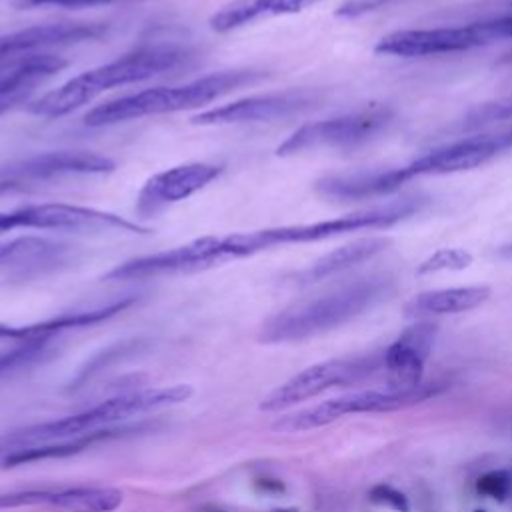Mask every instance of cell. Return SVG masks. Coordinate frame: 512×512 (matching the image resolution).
I'll use <instances>...</instances> for the list:
<instances>
[{"label":"cell","mask_w":512,"mask_h":512,"mask_svg":"<svg viewBox=\"0 0 512 512\" xmlns=\"http://www.w3.org/2000/svg\"><path fill=\"white\" fill-rule=\"evenodd\" d=\"M428 198L424 196H402L398 200L372 206L366 210L350 212L330 220H318L308 224H286L260 228L250 232H234L226 236H202L198 240L200 256L204 260L206 270L226 264L230 260H240L254 256L264 250H272L278 246L290 244H308L320 242L334 236H342L348 232L360 230H382L390 228L424 208Z\"/></svg>","instance_id":"1"},{"label":"cell","mask_w":512,"mask_h":512,"mask_svg":"<svg viewBox=\"0 0 512 512\" xmlns=\"http://www.w3.org/2000/svg\"><path fill=\"white\" fill-rule=\"evenodd\" d=\"M510 148H512V126L494 130V132L472 134V136L442 144L404 166H396L388 170L324 176L316 182V192L336 200L378 198V196L396 192L400 186L420 176L454 174V172L478 168Z\"/></svg>","instance_id":"2"},{"label":"cell","mask_w":512,"mask_h":512,"mask_svg":"<svg viewBox=\"0 0 512 512\" xmlns=\"http://www.w3.org/2000/svg\"><path fill=\"white\" fill-rule=\"evenodd\" d=\"M392 290L394 278L390 274L358 278L326 294L280 310L264 322L258 338L264 344H286L314 338L378 306L392 294Z\"/></svg>","instance_id":"3"},{"label":"cell","mask_w":512,"mask_h":512,"mask_svg":"<svg viewBox=\"0 0 512 512\" xmlns=\"http://www.w3.org/2000/svg\"><path fill=\"white\" fill-rule=\"evenodd\" d=\"M186 60H188V50L178 44H172V42L142 44L114 58L112 62L100 64L96 68H90L66 80L58 88L34 100L28 106V110L36 116L60 118L88 104L90 100H94L96 96H100L102 92L114 86H124V84H134V82L154 78L162 72L174 70Z\"/></svg>","instance_id":"4"},{"label":"cell","mask_w":512,"mask_h":512,"mask_svg":"<svg viewBox=\"0 0 512 512\" xmlns=\"http://www.w3.org/2000/svg\"><path fill=\"white\" fill-rule=\"evenodd\" d=\"M192 396V386L188 384H174L164 388H144V390H132L124 394H116L108 400H102L100 404L82 410L72 416H64L58 420H48L42 424H34L22 430L8 432L0 436V456L56 440L74 438L86 432H94L100 428H108L114 422L126 420L130 416L162 410L168 406H176L186 402Z\"/></svg>","instance_id":"5"},{"label":"cell","mask_w":512,"mask_h":512,"mask_svg":"<svg viewBox=\"0 0 512 512\" xmlns=\"http://www.w3.org/2000/svg\"><path fill=\"white\" fill-rule=\"evenodd\" d=\"M264 76L266 74L260 70L242 68V70H224L218 74H208L178 86L146 88V90L126 94L94 106L90 112H86L84 124L90 128H100V126L128 122L144 116L198 108L236 88L254 84Z\"/></svg>","instance_id":"6"},{"label":"cell","mask_w":512,"mask_h":512,"mask_svg":"<svg viewBox=\"0 0 512 512\" xmlns=\"http://www.w3.org/2000/svg\"><path fill=\"white\" fill-rule=\"evenodd\" d=\"M396 112L386 104H370L360 110L316 120L300 126L294 130L278 148V156H292L308 150H322V148H336V150H350L362 144L372 142L382 132L390 128L394 122Z\"/></svg>","instance_id":"7"},{"label":"cell","mask_w":512,"mask_h":512,"mask_svg":"<svg viewBox=\"0 0 512 512\" xmlns=\"http://www.w3.org/2000/svg\"><path fill=\"white\" fill-rule=\"evenodd\" d=\"M440 392L438 384H418L414 388L404 390H360L344 396H336L304 408L300 412L282 416L274 422V428L280 432H306L326 424L336 422L346 414H362V412H390L398 408H406L418 402H424Z\"/></svg>","instance_id":"8"},{"label":"cell","mask_w":512,"mask_h":512,"mask_svg":"<svg viewBox=\"0 0 512 512\" xmlns=\"http://www.w3.org/2000/svg\"><path fill=\"white\" fill-rule=\"evenodd\" d=\"M494 40H504L500 16L482 20V22L460 24V26L396 30L382 36L376 42L374 52L386 54V56H402V58L438 56V54L466 52L478 46H486Z\"/></svg>","instance_id":"9"},{"label":"cell","mask_w":512,"mask_h":512,"mask_svg":"<svg viewBox=\"0 0 512 512\" xmlns=\"http://www.w3.org/2000/svg\"><path fill=\"white\" fill-rule=\"evenodd\" d=\"M90 230V232H104V230H118L130 234H148L150 228L122 218L112 212L76 206V204H26L8 212H0V234L12 230Z\"/></svg>","instance_id":"10"},{"label":"cell","mask_w":512,"mask_h":512,"mask_svg":"<svg viewBox=\"0 0 512 512\" xmlns=\"http://www.w3.org/2000/svg\"><path fill=\"white\" fill-rule=\"evenodd\" d=\"M376 368L374 356L360 358H332L304 368L274 390H270L258 404L262 412H280L298 402L310 400L330 388L354 384L366 378Z\"/></svg>","instance_id":"11"},{"label":"cell","mask_w":512,"mask_h":512,"mask_svg":"<svg viewBox=\"0 0 512 512\" xmlns=\"http://www.w3.org/2000/svg\"><path fill=\"white\" fill-rule=\"evenodd\" d=\"M116 168L108 156L88 150H52L0 166V196L64 176L106 174Z\"/></svg>","instance_id":"12"},{"label":"cell","mask_w":512,"mask_h":512,"mask_svg":"<svg viewBox=\"0 0 512 512\" xmlns=\"http://www.w3.org/2000/svg\"><path fill=\"white\" fill-rule=\"evenodd\" d=\"M322 102V94L310 88H292L282 92H264L246 96L216 108H208L192 116V124L200 126H224L246 122H270L290 116H298L312 110Z\"/></svg>","instance_id":"13"},{"label":"cell","mask_w":512,"mask_h":512,"mask_svg":"<svg viewBox=\"0 0 512 512\" xmlns=\"http://www.w3.org/2000/svg\"><path fill=\"white\" fill-rule=\"evenodd\" d=\"M222 172L224 166L212 162H186L166 168L144 182L136 196L134 210L140 218L156 216L168 206L200 192Z\"/></svg>","instance_id":"14"},{"label":"cell","mask_w":512,"mask_h":512,"mask_svg":"<svg viewBox=\"0 0 512 512\" xmlns=\"http://www.w3.org/2000/svg\"><path fill=\"white\" fill-rule=\"evenodd\" d=\"M108 32L104 22H52L0 34V62L42 54L58 46L98 40Z\"/></svg>","instance_id":"15"},{"label":"cell","mask_w":512,"mask_h":512,"mask_svg":"<svg viewBox=\"0 0 512 512\" xmlns=\"http://www.w3.org/2000/svg\"><path fill=\"white\" fill-rule=\"evenodd\" d=\"M436 332L434 322L416 320L386 348L382 362L388 372V388L404 390L422 384L424 362L430 356Z\"/></svg>","instance_id":"16"},{"label":"cell","mask_w":512,"mask_h":512,"mask_svg":"<svg viewBox=\"0 0 512 512\" xmlns=\"http://www.w3.org/2000/svg\"><path fill=\"white\" fill-rule=\"evenodd\" d=\"M134 302H136V298L128 296V298H120V300H114V302L98 306V308H90V310H82V312H68V314L46 318V320H40L34 324H22V326H12V324L0 322V342H18L20 344V342H30V340H40V338H54L56 334L70 330V328H84V326L100 324V322L120 314Z\"/></svg>","instance_id":"17"},{"label":"cell","mask_w":512,"mask_h":512,"mask_svg":"<svg viewBox=\"0 0 512 512\" xmlns=\"http://www.w3.org/2000/svg\"><path fill=\"white\" fill-rule=\"evenodd\" d=\"M68 62L52 52L0 62V102H24L34 86L64 70Z\"/></svg>","instance_id":"18"},{"label":"cell","mask_w":512,"mask_h":512,"mask_svg":"<svg viewBox=\"0 0 512 512\" xmlns=\"http://www.w3.org/2000/svg\"><path fill=\"white\" fill-rule=\"evenodd\" d=\"M320 2L324 0H230L210 16L208 24L214 32L224 34L258 20L298 14Z\"/></svg>","instance_id":"19"},{"label":"cell","mask_w":512,"mask_h":512,"mask_svg":"<svg viewBox=\"0 0 512 512\" xmlns=\"http://www.w3.org/2000/svg\"><path fill=\"white\" fill-rule=\"evenodd\" d=\"M144 424H136V426H108V428H100L94 432H86L74 438H66V440H56V442H46V444H36V446H28V448H20L14 450L10 454H6L2 458V466L4 468H12V466H20V464H30V462H38V460H50V458H66V456H74L86 448H90L92 444L110 440V438H122L126 434L144 430Z\"/></svg>","instance_id":"20"},{"label":"cell","mask_w":512,"mask_h":512,"mask_svg":"<svg viewBox=\"0 0 512 512\" xmlns=\"http://www.w3.org/2000/svg\"><path fill=\"white\" fill-rule=\"evenodd\" d=\"M492 290L488 286H456L440 288L416 294L404 308L406 316L416 320H426L430 316L460 314L482 306L490 298Z\"/></svg>","instance_id":"21"},{"label":"cell","mask_w":512,"mask_h":512,"mask_svg":"<svg viewBox=\"0 0 512 512\" xmlns=\"http://www.w3.org/2000/svg\"><path fill=\"white\" fill-rule=\"evenodd\" d=\"M392 244V238L388 236H370V238H360L350 244H344L340 248H334L332 252L320 256L316 262H312L308 268L298 272L294 280L298 284H314L320 282L328 276H334L342 270H348L356 264H362L376 254L384 252Z\"/></svg>","instance_id":"22"},{"label":"cell","mask_w":512,"mask_h":512,"mask_svg":"<svg viewBox=\"0 0 512 512\" xmlns=\"http://www.w3.org/2000/svg\"><path fill=\"white\" fill-rule=\"evenodd\" d=\"M124 502V494L112 486H74L48 490L50 506L68 512H114Z\"/></svg>","instance_id":"23"},{"label":"cell","mask_w":512,"mask_h":512,"mask_svg":"<svg viewBox=\"0 0 512 512\" xmlns=\"http://www.w3.org/2000/svg\"><path fill=\"white\" fill-rule=\"evenodd\" d=\"M56 252H58V246H54L44 238H36V236L14 238L8 242H0V268L18 264V262H34L38 258L42 260Z\"/></svg>","instance_id":"24"},{"label":"cell","mask_w":512,"mask_h":512,"mask_svg":"<svg viewBox=\"0 0 512 512\" xmlns=\"http://www.w3.org/2000/svg\"><path fill=\"white\" fill-rule=\"evenodd\" d=\"M50 352H52V338L20 342L16 348L0 352V376L34 366L40 360H44Z\"/></svg>","instance_id":"25"},{"label":"cell","mask_w":512,"mask_h":512,"mask_svg":"<svg viewBox=\"0 0 512 512\" xmlns=\"http://www.w3.org/2000/svg\"><path fill=\"white\" fill-rule=\"evenodd\" d=\"M472 264V254L464 248H440L432 252L428 258H424L416 274H434V272H444V270H464Z\"/></svg>","instance_id":"26"},{"label":"cell","mask_w":512,"mask_h":512,"mask_svg":"<svg viewBox=\"0 0 512 512\" xmlns=\"http://www.w3.org/2000/svg\"><path fill=\"white\" fill-rule=\"evenodd\" d=\"M506 118H512V98L480 104L478 108L470 110L464 116V120L460 122V128L472 130V128L486 126V124H490L494 120H506Z\"/></svg>","instance_id":"27"},{"label":"cell","mask_w":512,"mask_h":512,"mask_svg":"<svg viewBox=\"0 0 512 512\" xmlns=\"http://www.w3.org/2000/svg\"><path fill=\"white\" fill-rule=\"evenodd\" d=\"M476 492L504 502L512 496V474L508 470H490L476 480Z\"/></svg>","instance_id":"28"},{"label":"cell","mask_w":512,"mask_h":512,"mask_svg":"<svg viewBox=\"0 0 512 512\" xmlns=\"http://www.w3.org/2000/svg\"><path fill=\"white\" fill-rule=\"evenodd\" d=\"M136 346V342H122V344H116L112 348H106L102 350L100 354H96L80 372L78 376L74 378V384H70L72 388H78V386H84L94 374H98L102 368H106L110 362H114L116 358H120L124 352H132Z\"/></svg>","instance_id":"29"},{"label":"cell","mask_w":512,"mask_h":512,"mask_svg":"<svg viewBox=\"0 0 512 512\" xmlns=\"http://www.w3.org/2000/svg\"><path fill=\"white\" fill-rule=\"evenodd\" d=\"M406 2H414V0H344L336 8L334 14L338 18H360L364 14H370V12H376V10L394 8V6L406 4Z\"/></svg>","instance_id":"30"},{"label":"cell","mask_w":512,"mask_h":512,"mask_svg":"<svg viewBox=\"0 0 512 512\" xmlns=\"http://www.w3.org/2000/svg\"><path fill=\"white\" fill-rule=\"evenodd\" d=\"M368 500L378 504V506H386V508H392L396 512H410V502L406 498L404 492L396 490L394 486L390 484H374L370 490H368Z\"/></svg>","instance_id":"31"},{"label":"cell","mask_w":512,"mask_h":512,"mask_svg":"<svg viewBox=\"0 0 512 512\" xmlns=\"http://www.w3.org/2000/svg\"><path fill=\"white\" fill-rule=\"evenodd\" d=\"M124 0H14L16 8H38V6H56V8H90L102 4H114Z\"/></svg>","instance_id":"32"},{"label":"cell","mask_w":512,"mask_h":512,"mask_svg":"<svg viewBox=\"0 0 512 512\" xmlns=\"http://www.w3.org/2000/svg\"><path fill=\"white\" fill-rule=\"evenodd\" d=\"M256 488L262 492H270V494H280L284 492V484L276 478H258L256 480Z\"/></svg>","instance_id":"33"},{"label":"cell","mask_w":512,"mask_h":512,"mask_svg":"<svg viewBox=\"0 0 512 512\" xmlns=\"http://www.w3.org/2000/svg\"><path fill=\"white\" fill-rule=\"evenodd\" d=\"M198 512H226V510L220 508V506H214V504H202V506L198 508Z\"/></svg>","instance_id":"34"},{"label":"cell","mask_w":512,"mask_h":512,"mask_svg":"<svg viewBox=\"0 0 512 512\" xmlns=\"http://www.w3.org/2000/svg\"><path fill=\"white\" fill-rule=\"evenodd\" d=\"M272 512H298V508H278V510H272Z\"/></svg>","instance_id":"35"},{"label":"cell","mask_w":512,"mask_h":512,"mask_svg":"<svg viewBox=\"0 0 512 512\" xmlns=\"http://www.w3.org/2000/svg\"><path fill=\"white\" fill-rule=\"evenodd\" d=\"M472 512H486V510H480V508H478V510H472Z\"/></svg>","instance_id":"36"}]
</instances>
